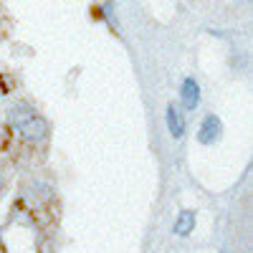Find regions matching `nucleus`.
Here are the masks:
<instances>
[{
	"label": "nucleus",
	"mask_w": 253,
	"mask_h": 253,
	"mask_svg": "<svg viewBox=\"0 0 253 253\" xmlns=\"http://www.w3.org/2000/svg\"><path fill=\"white\" fill-rule=\"evenodd\" d=\"M10 129L15 134H20L26 142H43L48 137V122L46 117L41 114L36 107H31V104L26 101H18L13 104V107L8 109L5 114Z\"/></svg>",
	"instance_id": "nucleus-1"
},
{
	"label": "nucleus",
	"mask_w": 253,
	"mask_h": 253,
	"mask_svg": "<svg viewBox=\"0 0 253 253\" xmlns=\"http://www.w3.org/2000/svg\"><path fill=\"white\" fill-rule=\"evenodd\" d=\"M220 137H223V122L215 114H205L200 126H198V142L210 147V144L220 142Z\"/></svg>",
	"instance_id": "nucleus-2"
},
{
	"label": "nucleus",
	"mask_w": 253,
	"mask_h": 253,
	"mask_svg": "<svg viewBox=\"0 0 253 253\" xmlns=\"http://www.w3.org/2000/svg\"><path fill=\"white\" fill-rule=\"evenodd\" d=\"M180 104L185 112H193L200 107V84L193 76H185L180 84Z\"/></svg>",
	"instance_id": "nucleus-3"
},
{
	"label": "nucleus",
	"mask_w": 253,
	"mask_h": 253,
	"mask_svg": "<svg viewBox=\"0 0 253 253\" xmlns=\"http://www.w3.org/2000/svg\"><path fill=\"white\" fill-rule=\"evenodd\" d=\"M165 122H167V129H170V137L172 139H182L185 137V119L180 114V107L177 104H167L165 109Z\"/></svg>",
	"instance_id": "nucleus-4"
},
{
	"label": "nucleus",
	"mask_w": 253,
	"mask_h": 253,
	"mask_svg": "<svg viewBox=\"0 0 253 253\" xmlns=\"http://www.w3.org/2000/svg\"><path fill=\"white\" fill-rule=\"evenodd\" d=\"M193 228H195V213L193 210H180V215L175 220V236L185 238L193 233Z\"/></svg>",
	"instance_id": "nucleus-5"
}]
</instances>
